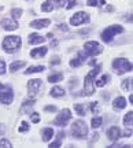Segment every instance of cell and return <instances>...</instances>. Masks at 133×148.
I'll use <instances>...</instances> for the list:
<instances>
[{
  "label": "cell",
  "mask_w": 133,
  "mask_h": 148,
  "mask_svg": "<svg viewBox=\"0 0 133 148\" xmlns=\"http://www.w3.org/2000/svg\"><path fill=\"white\" fill-rule=\"evenodd\" d=\"M21 44H22V41L19 36H8L3 40V48H4L5 52H8V53L16 52L21 48Z\"/></svg>",
  "instance_id": "obj_1"
},
{
  "label": "cell",
  "mask_w": 133,
  "mask_h": 148,
  "mask_svg": "<svg viewBox=\"0 0 133 148\" xmlns=\"http://www.w3.org/2000/svg\"><path fill=\"white\" fill-rule=\"evenodd\" d=\"M100 73V66L95 67L93 70H90L89 73L85 75V81H84V88H85L86 95H92L95 92V85H93V78L97 74Z\"/></svg>",
  "instance_id": "obj_2"
},
{
  "label": "cell",
  "mask_w": 133,
  "mask_h": 148,
  "mask_svg": "<svg viewBox=\"0 0 133 148\" xmlns=\"http://www.w3.org/2000/svg\"><path fill=\"white\" fill-rule=\"evenodd\" d=\"M71 134L75 138H85L88 134V129L85 126V122L82 121H75L71 126Z\"/></svg>",
  "instance_id": "obj_3"
},
{
  "label": "cell",
  "mask_w": 133,
  "mask_h": 148,
  "mask_svg": "<svg viewBox=\"0 0 133 148\" xmlns=\"http://www.w3.org/2000/svg\"><path fill=\"white\" fill-rule=\"evenodd\" d=\"M112 67H114V70L121 75V74L128 73V71L132 70V63L129 62L128 59L121 58V59H115V60L112 62Z\"/></svg>",
  "instance_id": "obj_4"
},
{
  "label": "cell",
  "mask_w": 133,
  "mask_h": 148,
  "mask_svg": "<svg viewBox=\"0 0 133 148\" xmlns=\"http://www.w3.org/2000/svg\"><path fill=\"white\" fill-rule=\"evenodd\" d=\"M123 32V27L119 26V25H111V26H107V29H104V32L101 33V38L103 41H111L112 37L118 34V33H122Z\"/></svg>",
  "instance_id": "obj_5"
},
{
  "label": "cell",
  "mask_w": 133,
  "mask_h": 148,
  "mask_svg": "<svg viewBox=\"0 0 133 148\" xmlns=\"http://www.w3.org/2000/svg\"><path fill=\"white\" fill-rule=\"evenodd\" d=\"M14 99V93L10 86H5L0 82V103L3 104H10Z\"/></svg>",
  "instance_id": "obj_6"
},
{
  "label": "cell",
  "mask_w": 133,
  "mask_h": 148,
  "mask_svg": "<svg viewBox=\"0 0 133 148\" xmlns=\"http://www.w3.org/2000/svg\"><path fill=\"white\" fill-rule=\"evenodd\" d=\"M70 119H71V112H70L69 108H64V110L60 111V114L55 118L53 125H56V126H66V125L69 123Z\"/></svg>",
  "instance_id": "obj_7"
},
{
  "label": "cell",
  "mask_w": 133,
  "mask_h": 148,
  "mask_svg": "<svg viewBox=\"0 0 133 148\" xmlns=\"http://www.w3.org/2000/svg\"><path fill=\"white\" fill-rule=\"evenodd\" d=\"M84 49H85V53L86 55H89V56H95L97 53H100L103 51V48L99 42L96 41H88L85 42V45H84Z\"/></svg>",
  "instance_id": "obj_8"
},
{
  "label": "cell",
  "mask_w": 133,
  "mask_h": 148,
  "mask_svg": "<svg viewBox=\"0 0 133 148\" xmlns=\"http://www.w3.org/2000/svg\"><path fill=\"white\" fill-rule=\"evenodd\" d=\"M88 21H89V15H88L86 12H82V11L75 12L74 15L70 18V23H71L73 26H78V25L85 23V22H88Z\"/></svg>",
  "instance_id": "obj_9"
},
{
  "label": "cell",
  "mask_w": 133,
  "mask_h": 148,
  "mask_svg": "<svg viewBox=\"0 0 133 148\" xmlns=\"http://www.w3.org/2000/svg\"><path fill=\"white\" fill-rule=\"evenodd\" d=\"M40 86H41V79H38V78L30 79V81L27 82V89H29V95L33 97V96H34V95H36V93L38 92Z\"/></svg>",
  "instance_id": "obj_10"
},
{
  "label": "cell",
  "mask_w": 133,
  "mask_h": 148,
  "mask_svg": "<svg viewBox=\"0 0 133 148\" xmlns=\"http://www.w3.org/2000/svg\"><path fill=\"white\" fill-rule=\"evenodd\" d=\"M0 25L4 30H15L18 27V22L15 19H11V18H4V19H1Z\"/></svg>",
  "instance_id": "obj_11"
},
{
  "label": "cell",
  "mask_w": 133,
  "mask_h": 148,
  "mask_svg": "<svg viewBox=\"0 0 133 148\" xmlns=\"http://www.w3.org/2000/svg\"><path fill=\"white\" fill-rule=\"evenodd\" d=\"M107 136L111 141H117L118 138L121 137V130L118 126H111L108 130H107Z\"/></svg>",
  "instance_id": "obj_12"
},
{
  "label": "cell",
  "mask_w": 133,
  "mask_h": 148,
  "mask_svg": "<svg viewBox=\"0 0 133 148\" xmlns=\"http://www.w3.org/2000/svg\"><path fill=\"white\" fill-rule=\"evenodd\" d=\"M49 23H51L49 19H36V21L30 22V27H34V29H43V27H47Z\"/></svg>",
  "instance_id": "obj_13"
},
{
  "label": "cell",
  "mask_w": 133,
  "mask_h": 148,
  "mask_svg": "<svg viewBox=\"0 0 133 148\" xmlns=\"http://www.w3.org/2000/svg\"><path fill=\"white\" fill-rule=\"evenodd\" d=\"M112 107L115 108V110H122L126 107V100H125V97L122 96H119V97H115L114 101H112Z\"/></svg>",
  "instance_id": "obj_14"
},
{
  "label": "cell",
  "mask_w": 133,
  "mask_h": 148,
  "mask_svg": "<svg viewBox=\"0 0 133 148\" xmlns=\"http://www.w3.org/2000/svg\"><path fill=\"white\" fill-rule=\"evenodd\" d=\"M45 41V37L40 36V34H37V33H32L30 36H29V44H43V42Z\"/></svg>",
  "instance_id": "obj_15"
},
{
  "label": "cell",
  "mask_w": 133,
  "mask_h": 148,
  "mask_svg": "<svg viewBox=\"0 0 133 148\" xmlns=\"http://www.w3.org/2000/svg\"><path fill=\"white\" fill-rule=\"evenodd\" d=\"M47 51H48L47 47L36 48V49H33L32 52H30V56H32V58H41V56H44V55L47 53Z\"/></svg>",
  "instance_id": "obj_16"
},
{
  "label": "cell",
  "mask_w": 133,
  "mask_h": 148,
  "mask_svg": "<svg viewBox=\"0 0 133 148\" xmlns=\"http://www.w3.org/2000/svg\"><path fill=\"white\" fill-rule=\"evenodd\" d=\"M84 62H85V56H84L82 53H80L77 58H74V59H71V60H70V66H71V67H77V66H81Z\"/></svg>",
  "instance_id": "obj_17"
},
{
  "label": "cell",
  "mask_w": 133,
  "mask_h": 148,
  "mask_svg": "<svg viewBox=\"0 0 133 148\" xmlns=\"http://www.w3.org/2000/svg\"><path fill=\"white\" fill-rule=\"evenodd\" d=\"M53 136V130L51 129V127H45V129H43V140L44 141H49L51 138H52Z\"/></svg>",
  "instance_id": "obj_18"
},
{
  "label": "cell",
  "mask_w": 133,
  "mask_h": 148,
  "mask_svg": "<svg viewBox=\"0 0 133 148\" xmlns=\"http://www.w3.org/2000/svg\"><path fill=\"white\" fill-rule=\"evenodd\" d=\"M110 81V75H107V74H104L101 78H99L97 81H95V85L97 86V88H101V86H104V85L107 84Z\"/></svg>",
  "instance_id": "obj_19"
},
{
  "label": "cell",
  "mask_w": 133,
  "mask_h": 148,
  "mask_svg": "<svg viewBox=\"0 0 133 148\" xmlns=\"http://www.w3.org/2000/svg\"><path fill=\"white\" fill-rule=\"evenodd\" d=\"M51 96H53V97H62V96H64V90L62 88H59V86H53L51 89Z\"/></svg>",
  "instance_id": "obj_20"
},
{
  "label": "cell",
  "mask_w": 133,
  "mask_h": 148,
  "mask_svg": "<svg viewBox=\"0 0 133 148\" xmlns=\"http://www.w3.org/2000/svg\"><path fill=\"white\" fill-rule=\"evenodd\" d=\"M25 66V62L23 60H16V62H14V63H11V66H10V71L11 73H15L16 70H19L21 67H23Z\"/></svg>",
  "instance_id": "obj_21"
},
{
  "label": "cell",
  "mask_w": 133,
  "mask_h": 148,
  "mask_svg": "<svg viewBox=\"0 0 133 148\" xmlns=\"http://www.w3.org/2000/svg\"><path fill=\"white\" fill-rule=\"evenodd\" d=\"M45 70V67L44 66H30L29 69L25 71V74H32V73H41V71H44Z\"/></svg>",
  "instance_id": "obj_22"
},
{
  "label": "cell",
  "mask_w": 133,
  "mask_h": 148,
  "mask_svg": "<svg viewBox=\"0 0 133 148\" xmlns=\"http://www.w3.org/2000/svg\"><path fill=\"white\" fill-rule=\"evenodd\" d=\"M52 10H53L52 0H47L45 3L41 4V11H44V12H49V11H52Z\"/></svg>",
  "instance_id": "obj_23"
},
{
  "label": "cell",
  "mask_w": 133,
  "mask_h": 148,
  "mask_svg": "<svg viewBox=\"0 0 133 148\" xmlns=\"http://www.w3.org/2000/svg\"><path fill=\"white\" fill-rule=\"evenodd\" d=\"M62 78H63V74L56 73V74H51V75L48 77V81H49V82H59V81H62Z\"/></svg>",
  "instance_id": "obj_24"
},
{
  "label": "cell",
  "mask_w": 133,
  "mask_h": 148,
  "mask_svg": "<svg viewBox=\"0 0 133 148\" xmlns=\"http://www.w3.org/2000/svg\"><path fill=\"white\" fill-rule=\"evenodd\" d=\"M74 111L78 114L80 116H84L85 115V107L82 106V104H80V103H77V104H74Z\"/></svg>",
  "instance_id": "obj_25"
},
{
  "label": "cell",
  "mask_w": 133,
  "mask_h": 148,
  "mask_svg": "<svg viewBox=\"0 0 133 148\" xmlns=\"http://www.w3.org/2000/svg\"><path fill=\"white\" fill-rule=\"evenodd\" d=\"M132 118H133V112L129 111L128 114L125 115V118H123V125H125V126H130V125H132Z\"/></svg>",
  "instance_id": "obj_26"
},
{
  "label": "cell",
  "mask_w": 133,
  "mask_h": 148,
  "mask_svg": "<svg viewBox=\"0 0 133 148\" xmlns=\"http://www.w3.org/2000/svg\"><path fill=\"white\" fill-rule=\"evenodd\" d=\"M101 122H103V119H101L100 116H95V118L92 119V122H90V126L93 127V129H96V127L101 126Z\"/></svg>",
  "instance_id": "obj_27"
},
{
  "label": "cell",
  "mask_w": 133,
  "mask_h": 148,
  "mask_svg": "<svg viewBox=\"0 0 133 148\" xmlns=\"http://www.w3.org/2000/svg\"><path fill=\"white\" fill-rule=\"evenodd\" d=\"M86 4L88 5H103L106 4L104 0H86Z\"/></svg>",
  "instance_id": "obj_28"
},
{
  "label": "cell",
  "mask_w": 133,
  "mask_h": 148,
  "mask_svg": "<svg viewBox=\"0 0 133 148\" xmlns=\"http://www.w3.org/2000/svg\"><path fill=\"white\" fill-rule=\"evenodd\" d=\"M11 15L14 16V19H18L22 15V10L21 8H14V10L11 11Z\"/></svg>",
  "instance_id": "obj_29"
},
{
  "label": "cell",
  "mask_w": 133,
  "mask_h": 148,
  "mask_svg": "<svg viewBox=\"0 0 133 148\" xmlns=\"http://www.w3.org/2000/svg\"><path fill=\"white\" fill-rule=\"evenodd\" d=\"M18 130H19V132H27V130H29V123H27V122H22L21 123V126H19V129H18Z\"/></svg>",
  "instance_id": "obj_30"
},
{
  "label": "cell",
  "mask_w": 133,
  "mask_h": 148,
  "mask_svg": "<svg viewBox=\"0 0 133 148\" xmlns=\"http://www.w3.org/2000/svg\"><path fill=\"white\" fill-rule=\"evenodd\" d=\"M123 88L130 92V90H132V79H125V81H123Z\"/></svg>",
  "instance_id": "obj_31"
},
{
  "label": "cell",
  "mask_w": 133,
  "mask_h": 148,
  "mask_svg": "<svg viewBox=\"0 0 133 148\" xmlns=\"http://www.w3.org/2000/svg\"><path fill=\"white\" fill-rule=\"evenodd\" d=\"M10 147H11V143L8 140H5V138L0 140V148H10Z\"/></svg>",
  "instance_id": "obj_32"
},
{
  "label": "cell",
  "mask_w": 133,
  "mask_h": 148,
  "mask_svg": "<svg viewBox=\"0 0 133 148\" xmlns=\"http://www.w3.org/2000/svg\"><path fill=\"white\" fill-rule=\"evenodd\" d=\"M90 110H92L93 114H96V112L99 111V103H97V101H93V103L90 104Z\"/></svg>",
  "instance_id": "obj_33"
},
{
  "label": "cell",
  "mask_w": 133,
  "mask_h": 148,
  "mask_svg": "<svg viewBox=\"0 0 133 148\" xmlns=\"http://www.w3.org/2000/svg\"><path fill=\"white\" fill-rule=\"evenodd\" d=\"M75 4H77V1H75V0H67V5H66V8L70 10V8H73Z\"/></svg>",
  "instance_id": "obj_34"
},
{
  "label": "cell",
  "mask_w": 133,
  "mask_h": 148,
  "mask_svg": "<svg viewBox=\"0 0 133 148\" xmlns=\"http://www.w3.org/2000/svg\"><path fill=\"white\" fill-rule=\"evenodd\" d=\"M5 73V63L3 59H0V74H4Z\"/></svg>",
  "instance_id": "obj_35"
},
{
  "label": "cell",
  "mask_w": 133,
  "mask_h": 148,
  "mask_svg": "<svg viewBox=\"0 0 133 148\" xmlns=\"http://www.w3.org/2000/svg\"><path fill=\"white\" fill-rule=\"evenodd\" d=\"M40 121V116H38L37 112H33L32 114V122L33 123H37V122Z\"/></svg>",
  "instance_id": "obj_36"
},
{
  "label": "cell",
  "mask_w": 133,
  "mask_h": 148,
  "mask_svg": "<svg viewBox=\"0 0 133 148\" xmlns=\"http://www.w3.org/2000/svg\"><path fill=\"white\" fill-rule=\"evenodd\" d=\"M123 136H125V137H130V136H132V129L129 126H126V130L123 133Z\"/></svg>",
  "instance_id": "obj_37"
},
{
  "label": "cell",
  "mask_w": 133,
  "mask_h": 148,
  "mask_svg": "<svg viewBox=\"0 0 133 148\" xmlns=\"http://www.w3.org/2000/svg\"><path fill=\"white\" fill-rule=\"evenodd\" d=\"M49 147H51V148H58V147H60V140H56V141L51 143V144H49Z\"/></svg>",
  "instance_id": "obj_38"
},
{
  "label": "cell",
  "mask_w": 133,
  "mask_h": 148,
  "mask_svg": "<svg viewBox=\"0 0 133 148\" xmlns=\"http://www.w3.org/2000/svg\"><path fill=\"white\" fill-rule=\"evenodd\" d=\"M45 111H48V112H53V111H56V107L55 106H45V108H44Z\"/></svg>",
  "instance_id": "obj_39"
},
{
  "label": "cell",
  "mask_w": 133,
  "mask_h": 148,
  "mask_svg": "<svg viewBox=\"0 0 133 148\" xmlns=\"http://www.w3.org/2000/svg\"><path fill=\"white\" fill-rule=\"evenodd\" d=\"M66 1H67V0H55V3H56V5H58V7H62Z\"/></svg>",
  "instance_id": "obj_40"
},
{
  "label": "cell",
  "mask_w": 133,
  "mask_h": 148,
  "mask_svg": "<svg viewBox=\"0 0 133 148\" xmlns=\"http://www.w3.org/2000/svg\"><path fill=\"white\" fill-rule=\"evenodd\" d=\"M59 62H60V60H59V58H58V56H55V58H53V60H51V64H58Z\"/></svg>",
  "instance_id": "obj_41"
},
{
  "label": "cell",
  "mask_w": 133,
  "mask_h": 148,
  "mask_svg": "<svg viewBox=\"0 0 133 148\" xmlns=\"http://www.w3.org/2000/svg\"><path fill=\"white\" fill-rule=\"evenodd\" d=\"M59 29H60V30H67L66 25H59Z\"/></svg>",
  "instance_id": "obj_42"
}]
</instances>
